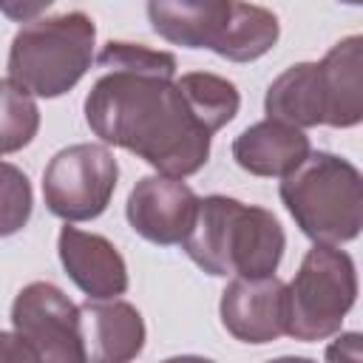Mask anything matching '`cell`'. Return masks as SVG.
Listing matches in <instances>:
<instances>
[{"label":"cell","mask_w":363,"mask_h":363,"mask_svg":"<svg viewBox=\"0 0 363 363\" xmlns=\"http://www.w3.org/2000/svg\"><path fill=\"white\" fill-rule=\"evenodd\" d=\"M105 74L85 96L88 128L164 176L187 179L210 159L213 130L176 77V57L111 40L96 57Z\"/></svg>","instance_id":"obj_1"},{"label":"cell","mask_w":363,"mask_h":363,"mask_svg":"<svg viewBox=\"0 0 363 363\" xmlns=\"http://www.w3.org/2000/svg\"><path fill=\"white\" fill-rule=\"evenodd\" d=\"M182 247L187 258L213 278H264L275 275L286 235L267 207L213 193L199 199L193 227Z\"/></svg>","instance_id":"obj_2"},{"label":"cell","mask_w":363,"mask_h":363,"mask_svg":"<svg viewBox=\"0 0 363 363\" xmlns=\"http://www.w3.org/2000/svg\"><path fill=\"white\" fill-rule=\"evenodd\" d=\"M278 196L301 233L315 244L340 247L360 235L363 176L337 153L309 150V156L281 179Z\"/></svg>","instance_id":"obj_3"},{"label":"cell","mask_w":363,"mask_h":363,"mask_svg":"<svg viewBox=\"0 0 363 363\" xmlns=\"http://www.w3.org/2000/svg\"><path fill=\"white\" fill-rule=\"evenodd\" d=\"M96 26L85 11H62L28 20L9 48V79L31 96L57 99L91 68Z\"/></svg>","instance_id":"obj_4"},{"label":"cell","mask_w":363,"mask_h":363,"mask_svg":"<svg viewBox=\"0 0 363 363\" xmlns=\"http://www.w3.org/2000/svg\"><path fill=\"white\" fill-rule=\"evenodd\" d=\"M357 301V269L346 250L315 244L286 284V335L301 343L340 332Z\"/></svg>","instance_id":"obj_5"},{"label":"cell","mask_w":363,"mask_h":363,"mask_svg":"<svg viewBox=\"0 0 363 363\" xmlns=\"http://www.w3.org/2000/svg\"><path fill=\"white\" fill-rule=\"evenodd\" d=\"M119 164L108 145L79 142L57 150L43 170L45 207L68 221H91L102 216L113 199Z\"/></svg>","instance_id":"obj_6"},{"label":"cell","mask_w":363,"mask_h":363,"mask_svg":"<svg viewBox=\"0 0 363 363\" xmlns=\"http://www.w3.org/2000/svg\"><path fill=\"white\" fill-rule=\"evenodd\" d=\"M14 335L37 354L51 363H85L82 315L79 306L51 281L26 284L11 303Z\"/></svg>","instance_id":"obj_7"},{"label":"cell","mask_w":363,"mask_h":363,"mask_svg":"<svg viewBox=\"0 0 363 363\" xmlns=\"http://www.w3.org/2000/svg\"><path fill=\"white\" fill-rule=\"evenodd\" d=\"M199 207V196L193 187L179 176H145L133 184L125 216L136 235L150 244L173 247L182 244L193 227Z\"/></svg>","instance_id":"obj_8"},{"label":"cell","mask_w":363,"mask_h":363,"mask_svg":"<svg viewBox=\"0 0 363 363\" xmlns=\"http://www.w3.org/2000/svg\"><path fill=\"white\" fill-rule=\"evenodd\" d=\"M221 326L241 343H272L286 335V284L278 275H233L218 303Z\"/></svg>","instance_id":"obj_9"},{"label":"cell","mask_w":363,"mask_h":363,"mask_svg":"<svg viewBox=\"0 0 363 363\" xmlns=\"http://www.w3.org/2000/svg\"><path fill=\"white\" fill-rule=\"evenodd\" d=\"M57 252L65 275L88 298H119L128 292V264L105 235L65 221L57 235Z\"/></svg>","instance_id":"obj_10"},{"label":"cell","mask_w":363,"mask_h":363,"mask_svg":"<svg viewBox=\"0 0 363 363\" xmlns=\"http://www.w3.org/2000/svg\"><path fill=\"white\" fill-rule=\"evenodd\" d=\"M85 354L94 363H125L145 349L142 312L119 298H88L79 306Z\"/></svg>","instance_id":"obj_11"},{"label":"cell","mask_w":363,"mask_h":363,"mask_svg":"<svg viewBox=\"0 0 363 363\" xmlns=\"http://www.w3.org/2000/svg\"><path fill=\"white\" fill-rule=\"evenodd\" d=\"M309 150L312 145L303 128H295V125H286L269 116L244 128L233 139L235 164L264 179H284L309 156Z\"/></svg>","instance_id":"obj_12"},{"label":"cell","mask_w":363,"mask_h":363,"mask_svg":"<svg viewBox=\"0 0 363 363\" xmlns=\"http://www.w3.org/2000/svg\"><path fill=\"white\" fill-rule=\"evenodd\" d=\"M329 128H354L363 119V37L349 34L318 62Z\"/></svg>","instance_id":"obj_13"},{"label":"cell","mask_w":363,"mask_h":363,"mask_svg":"<svg viewBox=\"0 0 363 363\" xmlns=\"http://www.w3.org/2000/svg\"><path fill=\"white\" fill-rule=\"evenodd\" d=\"M233 11V0H147L150 28L182 48H213Z\"/></svg>","instance_id":"obj_14"},{"label":"cell","mask_w":363,"mask_h":363,"mask_svg":"<svg viewBox=\"0 0 363 363\" xmlns=\"http://www.w3.org/2000/svg\"><path fill=\"white\" fill-rule=\"evenodd\" d=\"M264 111L269 119L295 125V128H318L326 122V96L318 62H295L284 74H278L264 96Z\"/></svg>","instance_id":"obj_15"},{"label":"cell","mask_w":363,"mask_h":363,"mask_svg":"<svg viewBox=\"0 0 363 363\" xmlns=\"http://www.w3.org/2000/svg\"><path fill=\"white\" fill-rule=\"evenodd\" d=\"M278 37H281V23L269 9L247 0H233L230 20L210 51H216L230 62H252L267 51H272Z\"/></svg>","instance_id":"obj_16"},{"label":"cell","mask_w":363,"mask_h":363,"mask_svg":"<svg viewBox=\"0 0 363 363\" xmlns=\"http://www.w3.org/2000/svg\"><path fill=\"white\" fill-rule=\"evenodd\" d=\"M179 82L187 91L196 113L210 125L213 133H218L227 122L235 119L241 108V94L227 77H218L210 71H190V74H182Z\"/></svg>","instance_id":"obj_17"},{"label":"cell","mask_w":363,"mask_h":363,"mask_svg":"<svg viewBox=\"0 0 363 363\" xmlns=\"http://www.w3.org/2000/svg\"><path fill=\"white\" fill-rule=\"evenodd\" d=\"M40 130V108L34 96L14 79H0V156L17 153L34 142Z\"/></svg>","instance_id":"obj_18"},{"label":"cell","mask_w":363,"mask_h":363,"mask_svg":"<svg viewBox=\"0 0 363 363\" xmlns=\"http://www.w3.org/2000/svg\"><path fill=\"white\" fill-rule=\"evenodd\" d=\"M34 196L28 176L9 162H0V238L20 233L31 218Z\"/></svg>","instance_id":"obj_19"},{"label":"cell","mask_w":363,"mask_h":363,"mask_svg":"<svg viewBox=\"0 0 363 363\" xmlns=\"http://www.w3.org/2000/svg\"><path fill=\"white\" fill-rule=\"evenodd\" d=\"M54 0H0V11L9 17V20H17V23H28L34 17H40Z\"/></svg>","instance_id":"obj_20"},{"label":"cell","mask_w":363,"mask_h":363,"mask_svg":"<svg viewBox=\"0 0 363 363\" xmlns=\"http://www.w3.org/2000/svg\"><path fill=\"white\" fill-rule=\"evenodd\" d=\"M37 363V354L14 335V332H0V363Z\"/></svg>","instance_id":"obj_21"},{"label":"cell","mask_w":363,"mask_h":363,"mask_svg":"<svg viewBox=\"0 0 363 363\" xmlns=\"http://www.w3.org/2000/svg\"><path fill=\"white\" fill-rule=\"evenodd\" d=\"M346 349H352V352H349L352 360H360V335H357V332H346V335H340V337L326 349V357H329V360L346 357Z\"/></svg>","instance_id":"obj_22"},{"label":"cell","mask_w":363,"mask_h":363,"mask_svg":"<svg viewBox=\"0 0 363 363\" xmlns=\"http://www.w3.org/2000/svg\"><path fill=\"white\" fill-rule=\"evenodd\" d=\"M340 3H349V6H360L363 0H340Z\"/></svg>","instance_id":"obj_23"}]
</instances>
